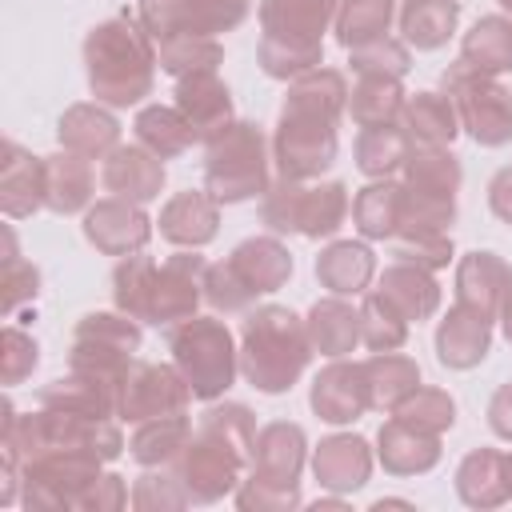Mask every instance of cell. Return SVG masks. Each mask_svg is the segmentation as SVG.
<instances>
[{"label": "cell", "mask_w": 512, "mask_h": 512, "mask_svg": "<svg viewBox=\"0 0 512 512\" xmlns=\"http://www.w3.org/2000/svg\"><path fill=\"white\" fill-rule=\"evenodd\" d=\"M400 128L412 144H452L460 132V112L448 92H416L404 100Z\"/></svg>", "instance_id": "33"}, {"label": "cell", "mask_w": 512, "mask_h": 512, "mask_svg": "<svg viewBox=\"0 0 512 512\" xmlns=\"http://www.w3.org/2000/svg\"><path fill=\"white\" fill-rule=\"evenodd\" d=\"M392 416H400V420H408L412 428H424V432H436V436H444L452 424H456V400L444 392V388H416Z\"/></svg>", "instance_id": "49"}, {"label": "cell", "mask_w": 512, "mask_h": 512, "mask_svg": "<svg viewBox=\"0 0 512 512\" xmlns=\"http://www.w3.org/2000/svg\"><path fill=\"white\" fill-rule=\"evenodd\" d=\"M496 4H500V8H504V12H512V0H496Z\"/></svg>", "instance_id": "62"}, {"label": "cell", "mask_w": 512, "mask_h": 512, "mask_svg": "<svg viewBox=\"0 0 512 512\" xmlns=\"http://www.w3.org/2000/svg\"><path fill=\"white\" fill-rule=\"evenodd\" d=\"M188 504H192V496L176 472H144L132 484V508L136 512H176Z\"/></svg>", "instance_id": "51"}, {"label": "cell", "mask_w": 512, "mask_h": 512, "mask_svg": "<svg viewBox=\"0 0 512 512\" xmlns=\"http://www.w3.org/2000/svg\"><path fill=\"white\" fill-rule=\"evenodd\" d=\"M248 8L252 0H136V16L152 40L232 32Z\"/></svg>", "instance_id": "11"}, {"label": "cell", "mask_w": 512, "mask_h": 512, "mask_svg": "<svg viewBox=\"0 0 512 512\" xmlns=\"http://www.w3.org/2000/svg\"><path fill=\"white\" fill-rule=\"evenodd\" d=\"M88 88L108 108H132L152 92L156 80V40L136 12H116L84 36Z\"/></svg>", "instance_id": "2"}, {"label": "cell", "mask_w": 512, "mask_h": 512, "mask_svg": "<svg viewBox=\"0 0 512 512\" xmlns=\"http://www.w3.org/2000/svg\"><path fill=\"white\" fill-rule=\"evenodd\" d=\"M456 496L468 508H500L512 496L504 480V452L472 448L456 468Z\"/></svg>", "instance_id": "32"}, {"label": "cell", "mask_w": 512, "mask_h": 512, "mask_svg": "<svg viewBox=\"0 0 512 512\" xmlns=\"http://www.w3.org/2000/svg\"><path fill=\"white\" fill-rule=\"evenodd\" d=\"M48 164V196L44 208L56 216H72V212H88L92 208V164L88 156H76L68 148H60L56 156H44Z\"/></svg>", "instance_id": "31"}, {"label": "cell", "mask_w": 512, "mask_h": 512, "mask_svg": "<svg viewBox=\"0 0 512 512\" xmlns=\"http://www.w3.org/2000/svg\"><path fill=\"white\" fill-rule=\"evenodd\" d=\"M168 352H172V364L192 384V396L208 400V404L220 400L240 372V352L232 344V332L216 316H188V320L172 324Z\"/></svg>", "instance_id": "4"}, {"label": "cell", "mask_w": 512, "mask_h": 512, "mask_svg": "<svg viewBox=\"0 0 512 512\" xmlns=\"http://www.w3.org/2000/svg\"><path fill=\"white\" fill-rule=\"evenodd\" d=\"M204 276H208V260L196 252H176L164 264H156L148 304H144V324L172 328V324L196 316V308L204 300Z\"/></svg>", "instance_id": "13"}, {"label": "cell", "mask_w": 512, "mask_h": 512, "mask_svg": "<svg viewBox=\"0 0 512 512\" xmlns=\"http://www.w3.org/2000/svg\"><path fill=\"white\" fill-rule=\"evenodd\" d=\"M400 200H404V184L388 180H372L352 196V224L364 240H396L400 232Z\"/></svg>", "instance_id": "34"}, {"label": "cell", "mask_w": 512, "mask_h": 512, "mask_svg": "<svg viewBox=\"0 0 512 512\" xmlns=\"http://www.w3.org/2000/svg\"><path fill=\"white\" fill-rule=\"evenodd\" d=\"M488 208H492L504 224H512V164H504V168L488 180Z\"/></svg>", "instance_id": "58"}, {"label": "cell", "mask_w": 512, "mask_h": 512, "mask_svg": "<svg viewBox=\"0 0 512 512\" xmlns=\"http://www.w3.org/2000/svg\"><path fill=\"white\" fill-rule=\"evenodd\" d=\"M304 320H308L312 348L320 356H328V360H340L360 344V308H352L344 296L316 300Z\"/></svg>", "instance_id": "30"}, {"label": "cell", "mask_w": 512, "mask_h": 512, "mask_svg": "<svg viewBox=\"0 0 512 512\" xmlns=\"http://www.w3.org/2000/svg\"><path fill=\"white\" fill-rule=\"evenodd\" d=\"M316 508H344V500L336 496V500H316Z\"/></svg>", "instance_id": "61"}, {"label": "cell", "mask_w": 512, "mask_h": 512, "mask_svg": "<svg viewBox=\"0 0 512 512\" xmlns=\"http://www.w3.org/2000/svg\"><path fill=\"white\" fill-rule=\"evenodd\" d=\"M256 64L272 80H296L312 68L324 64V44L320 40H284V36H260L256 44Z\"/></svg>", "instance_id": "43"}, {"label": "cell", "mask_w": 512, "mask_h": 512, "mask_svg": "<svg viewBox=\"0 0 512 512\" xmlns=\"http://www.w3.org/2000/svg\"><path fill=\"white\" fill-rule=\"evenodd\" d=\"M128 500H132V496H128L124 476H116V472H100V476L80 492L76 508H88V512H116V508H124Z\"/></svg>", "instance_id": "56"}, {"label": "cell", "mask_w": 512, "mask_h": 512, "mask_svg": "<svg viewBox=\"0 0 512 512\" xmlns=\"http://www.w3.org/2000/svg\"><path fill=\"white\" fill-rule=\"evenodd\" d=\"M40 292V268L32 260H20L16 252V236L12 228H4V272H0V300H4V312L12 316L20 304L36 300Z\"/></svg>", "instance_id": "48"}, {"label": "cell", "mask_w": 512, "mask_h": 512, "mask_svg": "<svg viewBox=\"0 0 512 512\" xmlns=\"http://www.w3.org/2000/svg\"><path fill=\"white\" fill-rule=\"evenodd\" d=\"M312 336H308V320H300L292 308L284 304H260L244 316L240 328V372L252 388L276 396L288 392L308 360H312Z\"/></svg>", "instance_id": "3"}, {"label": "cell", "mask_w": 512, "mask_h": 512, "mask_svg": "<svg viewBox=\"0 0 512 512\" xmlns=\"http://www.w3.org/2000/svg\"><path fill=\"white\" fill-rule=\"evenodd\" d=\"M348 64H352L356 76H404L412 68V56H408V44L404 40L380 36L372 44L348 48Z\"/></svg>", "instance_id": "50"}, {"label": "cell", "mask_w": 512, "mask_h": 512, "mask_svg": "<svg viewBox=\"0 0 512 512\" xmlns=\"http://www.w3.org/2000/svg\"><path fill=\"white\" fill-rule=\"evenodd\" d=\"M188 440H192V420H188L184 412H176V416L144 420V424L132 432L128 452H132V460H140L144 468H164V464H172V460L184 452Z\"/></svg>", "instance_id": "41"}, {"label": "cell", "mask_w": 512, "mask_h": 512, "mask_svg": "<svg viewBox=\"0 0 512 512\" xmlns=\"http://www.w3.org/2000/svg\"><path fill=\"white\" fill-rule=\"evenodd\" d=\"M176 108L192 124L196 140H212L220 128L232 124V92L216 72H188L176 80Z\"/></svg>", "instance_id": "22"}, {"label": "cell", "mask_w": 512, "mask_h": 512, "mask_svg": "<svg viewBox=\"0 0 512 512\" xmlns=\"http://www.w3.org/2000/svg\"><path fill=\"white\" fill-rule=\"evenodd\" d=\"M100 456L76 448H48L20 464L24 508H76L80 492L100 476Z\"/></svg>", "instance_id": "10"}, {"label": "cell", "mask_w": 512, "mask_h": 512, "mask_svg": "<svg viewBox=\"0 0 512 512\" xmlns=\"http://www.w3.org/2000/svg\"><path fill=\"white\" fill-rule=\"evenodd\" d=\"M304 428L292 420H272L256 432L252 440V464H248V480H260L268 488H284V492H300V472H304Z\"/></svg>", "instance_id": "14"}, {"label": "cell", "mask_w": 512, "mask_h": 512, "mask_svg": "<svg viewBox=\"0 0 512 512\" xmlns=\"http://www.w3.org/2000/svg\"><path fill=\"white\" fill-rule=\"evenodd\" d=\"M156 276V260L152 256H120V264L112 268V300L120 312H128L132 320H144V304H148V288Z\"/></svg>", "instance_id": "47"}, {"label": "cell", "mask_w": 512, "mask_h": 512, "mask_svg": "<svg viewBox=\"0 0 512 512\" xmlns=\"http://www.w3.org/2000/svg\"><path fill=\"white\" fill-rule=\"evenodd\" d=\"M488 428L500 440H512V380L492 392V400H488Z\"/></svg>", "instance_id": "57"}, {"label": "cell", "mask_w": 512, "mask_h": 512, "mask_svg": "<svg viewBox=\"0 0 512 512\" xmlns=\"http://www.w3.org/2000/svg\"><path fill=\"white\" fill-rule=\"evenodd\" d=\"M408 148H412V140L400 124H376V128H360V136L352 144V156H356V168L368 180H388L392 172L404 168Z\"/></svg>", "instance_id": "40"}, {"label": "cell", "mask_w": 512, "mask_h": 512, "mask_svg": "<svg viewBox=\"0 0 512 512\" xmlns=\"http://www.w3.org/2000/svg\"><path fill=\"white\" fill-rule=\"evenodd\" d=\"M348 108V84L336 68H312L288 80L280 124L272 136V160L284 180H312L336 164V124Z\"/></svg>", "instance_id": "1"}, {"label": "cell", "mask_w": 512, "mask_h": 512, "mask_svg": "<svg viewBox=\"0 0 512 512\" xmlns=\"http://www.w3.org/2000/svg\"><path fill=\"white\" fill-rule=\"evenodd\" d=\"M40 404L60 412H80V416H116V388H108L88 372L68 368V376L40 388Z\"/></svg>", "instance_id": "38"}, {"label": "cell", "mask_w": 512, "mask_h": 512, "mask_svg": "<svg viewBox=\"0 0 512 512\" xmlns=\"http://www.w3.org/2000/svg\"><path fill=\"white\" fill-rule=\"evenodd\" d=\"M204 300H208L216 312H224V316H232V312H248V308L256 304V296L236 280V272L228 268V260L208 264V276H204Z\"/></svg>", "instance_id": "54"}, {"label": "cell", "mask_w": 512, "mask_h": 512, "mask_svg": "<svg viewBox=\"0 0 512 512\" xmlns=\"http://www.w3.org/2000/svg\"><path fill=\"white\" fill-rule=\"evenodd\" d=\"M0 380L12 388V384H24L32 372H36V364H40V344L28 336V332H20L16 324H8L4 328V340H0Z\"/></svg>", "instance_id": "53"}, {"label": "cell", "mask_w": 512, "mask_h": 512, "mask_svg": "<svg viewBox=\"0 0 512 512\" xmlns=\"http://www.w3.org/2000/svg\"><path fill=\"white\" fill-rule=\"evenodd\" d=\"M504 480H508V492H512V452H504Z\"/></svg>", "instance_id": "60"}, {"label": "cell", "mask_w": 512, "mask_h": 512, "mask_svg": "<svg viewBox=\"0 0 512 512\" xmlns=\"http://www.w3.org/2000/svg\"><path fill=\"white\" fill-rule=\"evenodd\" d=\"M460 24V0H404L400 4V32L404 44L416 52H432L448 44V36Z\"/></svg>", "instance_id": "36"}, {"label": "cell", "mask_w": 512, "mask_h": 512, "mask_svg": "<svg viewBox=\"0 0 512 512\" xmlns=\"http://www.w3.org/2000/svg\"><path fill=\"white\" fill-rule=\"evenodd\" d=\"M312 472L320 480V488L344 496V492H356L368 484L372 476V448L364 436L356 432H332L316 444L312 452Z\"/></svg>", "instance_id": "18"}, {"label": "cell", "mask_w": 512, "mask_h": 512, "mask_svg": "<svg viewBox=\"0 0 512 512\" xmlns=\"http://www.w3.org/2000/svg\"><path fill=\"white\" fill-rule=\"evenodd\" d=\"M348 188L340 180L304 184V180H276L260 196V224L272 232H296L308 240L336 236L348 216Z\"/></svg>", "instance_id": "6"}, {"label": "cell", "mask_w": 512, "mask_h": 512, "mask_svg": "<svg viewBox=\"0 0 512 512\" xmlns=\"http://www.w3.org/2000/svg\"><path fill=\"white\" fill-rule=\"evenodd\" d=\"M136 352H140V320H132L120 308L88 312V316H80V324L72 332L68 368L88 372V376L104 380L108 388H116V404H120V388H124V376H128Z\"/></svg>", "instance_id": "7"}, {"label": "cell", "mask_w": 512, "mask_h": 512, "mask_svg": "<svg viewBox=\"0 0 512 512\" xmlns=\"http://www.w3.org/2000/svg\"><path fill=\"white\" fill-rule=\"evenodd\" d=\"M376 292H380L408 324H412V320L420 324V320L436 316V308H440V284L432 280L428 268L408 264V260H392V264L380 272Z\"/></svg>", "instance_id": "27"}, {"label": "cell", "mask_w": 512, "mask_h": 512, "mask_svg": "<svg viewBox=\"0 0 512 512\" xmlns=\"http://www.w3.org/2000/svg\"><path fill=\"white\" fill-rule=\"evenodd\" d=\"M156 60L176 80L188 72H216L224 64V44L216 36H168L156 40Z\"/></svg>", "instance_id": "45"}, {"label": "cell", "mask_w": 512, "mask_h": 512, "mask_svg": "<svg viewBox=\"0 0 512 512\" xmlns=\"http://www.w3.org/2000/svg\"><path fill=\"white\" fill-rule=\"evenodd\" d=\"M500 328H504V340L512 344V288H508V296H504V304H500Z\"/></svg>", "instance_id": "59"}, {"label": "cell", "mask_w": 512, "mask_h": 512, "mask_svg": "<svg viewBox=\"0 0 512 512\" xmlns=\"http://www.w3.org/2000/svg\"><path fill=\"white\" fill-rule=\"evenodd\" d=\"M452 252L456 248H452L448 232H412V236H396L392 260H408V264H420L428 272H440V268H448Z\"/></svg>", "instance_id": "52"}, {"label": "cell", "mask_w": 512, "mask_h": 512, "mask_svg": "<svg viewBox=\"0 0 512 512\" xmlns=\"http://www.w3.org/2000/svg\"><path fill=\"white\" fill-rule=\"evenodd\" d=\"M48 196V164L44 156H32L16 140H4L0 160V208L8 220H24L44 208Z\"/></svg>", "instance_id": "17"}, {"label": "cell", "mask_w": 512, "mask_h": 512, "mask_svg": "<svg viewBox=\"0 0 512 512\" xmlns=\"http://www.w3.org/2000/svg\"><path fill=\"white\" fill-rule=\"evenodd\" d=\"M160 236L176 248H204L208 240H216L220 232V200L204 188H188V192H176L164 208H160Z\"/></svg>", "instance_id": "23"}, {"label": "cell", "mask_w": 512, "mask_h": 512, "mask_svg": "<svg viewBox=\"0 0 512 512\" xmlns=\"http://www.w3.org/2000/svg\"><path fill=\"white\" fill-rule=\"evenodd\" d=\"M364 372H368L376 412H396L420 388V364L404 352H372L364 360Z\"/></svg>", "instance_id": "35"}, {"label": "cell", "mask_w": 512, "mask_h": 512, "mask_svg": "<svg viewBox=\"0 0 512 512\" xmlns=\"http://www.w3.org/2000/svg\"><path fill=\"white\" fill-rule=\"evenodd\" d=\"M508 288H512V264L508 260H500L488 248H476V252L460 256V264H456V304H468L480 316L496 320Z\"/></svg>", "instance_id": "20"}, {"label": "cell", "mask_w": 512, "mask_h": 512, "mask_svg": "<svg viewBox=\"0 0 512 512\" xmlns=\"http://www.w3.org/2000/svg\"><path fill=\"white\" fill-rule=\"evenodd\" d=\"M132 128H136V144H144L160 160H172V156H180L196 144V132H192V124L184 120V112L176 104H144L136 112Z\"/></svg>", "instance_id": "37"}, {"label": "cell", "mask_w": 512, "mask_h": 512, "mask_svg": "<svg viewBox=\"0 0 512 512\" xmlns=\"http://www.w3.org/2000/svg\"><path fill=\"white\" fill-rule=\"evenodd\" d=\"M376 444H380L376 456H380L384 472H392V476H420V472H432L440 464V436L412 428L400 416L380 424Z\"/></svg>", "instance_id": "24"}, {"label": "cell", "mask_w": 512, "mask_h": 512, "mask_svg": "<svg viewBox=\"0 0 512 512\" xmlns=\"http://www.w3.org/2000/svg\"><path fill=\"white\" fill-rule=\"evenodd\" d=\"M84 240L104 256H132L152 240V220L140 204L108 196L84 212Z\"/></svg>", "instance_id": "16"}, {"label": "cell", "mask_w": 512, "mask_h": 512, "mask_svg": "<svg viewBox=\"0 0 512 512\" xmlns=\"http://www.w3.org/2000/svg\"><path fill=\"white\" fill-rule=\"evenodd\" d=\"M440 84L460 112V128H468L476 144L500 148L512 140V88H504L500 76L480 72L464 60H452Z\"/></svg>", "instance_id": "8"}, {"label": "cell", "mask_w": 512, "mask_h": 512, "mask_svg": "<svg viewBox=\"0 0 512 512\" xmlns=\"http://www.w3.org/2000/svg\"><path fill=\"white\" fill-rule=\"evenodd\" d=\"M376 276V256L364 240H332L316 256V280L332 296H360Z\"/></svg>", "instance_id": "29"}, {"label": "cell", "mask_w": 512, "mask_h": 512, "mask_svg": "<svg viewBox=\"0 0 512 512\" xmlns=\"http://www.w3.org/2000/svg\"><path fill=\"white\" fill-rule=\"evenodd\" d=\"M404 100H408V92H404L400 76H356V84L348 92V112L360 128L400 124Z\"/></svg>", "instance_id": "39"}, {"label": "cell", "mask_w": 512, "mask_h": 512, "mask_svg": "<svg viewBox=\"0 0 512 512\" xmlns=\"http://www.w3.org/2000/svg\"><path fill=\"white\" fill-rule=\"evenodd\" d=\"M100 180L112 196L132 200V204H148L164 188V160L156 152H148L144 144H116L104 156Z\"/></svg>", "instance_id": "19"}, {"label": "cell", "mask_w": 512, "mask_h": 512, "mask_svg": "<svg viewBox=\"0 0 512 512\" xmlns=\"http://www.w3.org/2000/svg\"><path fill=\"white\" fill-rule=\"evenodd\" d=\"M236 504L244 508V512H288V508H296L300 504V492H284V488H268V484H260V480H240V488H236Z\"/></svg>", "instance_id": "55"}, {"label": "cell", "mask_w": 512, "mask_h": 512, "mask_svg": "<svg viewBox=\"0 0 512 512\" xmlns=\"http://www.w3.org/2000/svg\"><path fill=\"white\" fill-rule=\"evenodd\" d=\"M228 268L236 272V280L252 292V296H268L280 292L292 276V252L276 240V236H248L232 248Z\"/></svg>", "instance_id": "25"}, {"label": "cell", "mask_w": 512, "mask_h": 512, "mask_svg": "<svg viewBox=\"0 0 512 512\" xmlns=\"http://www.w3.org/2000/svg\"><path fill=\"white\" fill-rule=\"evenodd\" d=\"M408 340V320L372 288L360 300V344H368L372 352H396Z\"/></svg>", "instance_id": "46"}, {"label": "cell", "mask_w": 512, "mask_h": 512, "mask_svg": "<svg viewBox=\"0 0 512 512\" xmlns=\"http://www.w3.org/2000/svg\"><path fill=\"white\" fill-rule=\"evenodd\" d=\"M204 188L220 204H240L268 192V140L252 120H232L208 140Z\"/></svg>", "instance_id": "5"}, {"label": "cell", "mask_w": 512, "mask_h": 512, "mask_svg": "<svg viewBox=\"0 0 512 512\" xmlns=\"http://www.w3.org/2000/svg\"><path fill=\"white\" fill-rule=\"evenodd\" d=\"M56 140H60V148H68L76 156L104 160L120 144V124L100 100L96 104H72V108H64V116L56 124Z\"/></svg>", "instance_id": "26"}, {"label": "cell", "mask_w": 512, "mask_h": 512, "mask_svg": "<svg viewBox=\"0 0 512 512\" xmlns=\"http://www.w3.org/2000/svg\"><path fill=\"white\" fill-rule=\"evenodd\" d=\"M192 404V384L176 364H152V360H132L116 416L128 424H144L156 416H176Z\"/></svg>", "instance_id": "12"}, {"label": "cell", "mask_w": 512, "mask_h": 512, "mask_svg": "<svg viewBox=\"0 0 512 512\" xmlns=\"http://www.w3.org/2000/svg\"><path fill=\"white\" fill-rule=\"evenodd\" d=\"M248 464H252V452H244L228 436L196 424L192 440L172 460V472L188 488L192 504H216V500H224V496H232L240 488Z\"/></svg>", "instance_id": "9"}, {"label": "cell", "mask_w": 512, "mask_h": 512, "mask_svg": "<svg viewBox=\"0 0 512 512\" xmlns=\"http://www.w3.org/2000/svg\"><path fill=\"white\" fill-rule=\"evenodd\" d=\"M308 404L320 420L328 424H352L364 412H372V388H368V372L364 360H332L316 372Z\"/></svg>", "instance_id": "15"}, {"label": "cell", "mask_w": 512, "mask_h": 512, "mask_svg": "<svg viewBox=\"0 0 512 512\" xmlns=\"http://www.w3.org/2000/svg\"><path fill=\"white\" fill-rule=\"evenodd\" d=\"M396 16V0H340L336 8V40L344 48L372 44L388 36V24Z\"/></svg>", "instance_id": "44"}, {"label": "cell", "mask_w": 512, "mask_h": 512, "mask_svg": "<svg viewBox=\"0 0 512 512\" xmlns=\"http://www.w3.org/2000/svg\"><path fill=\"white\" fill-rule=\"evenodd\" d=\"M340 0H260V28L264 36L284 40H320L328 24H336Z\"/></svg>", "instance_id": "28"}, {"label": "cell", "mask_w": 512, "mask_h": 512, "mask_svg": "<svg viewBox=\"0 0 512 512\" xmlns=\"http://www.w3.org/2000/svg\"><path fill=\"white\" fill-rule=\"evenodd\" d=\"M488 348H492V320L468 304H452L436 324V356L444 368L468 372L488 356Z\"/></svg>", "instance_id": "21"}, {"label": "cell", "mask_w": 512, "mask_h": 512, "mask_svg": "<svg viewBox=\"0 0 512 512\" xmlns=\"http://www.w3.org/2000/svg\"><path fill=\"white\" fill-rule=\"evenodd\" d=\"M460 60L480 68V72H512V20L508 16H480L464 40H460Z\"/></svg>", "instance_id": "42"}]
</instances>
